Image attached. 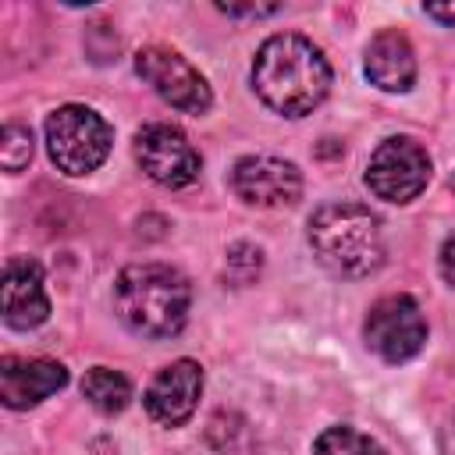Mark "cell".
Returning <instances> with one entry per match:
<instances>
[{"label": "cell", "mask_w": 455, "mask_h": 455, "mask_svg": "<svg viewBox=\"0 0 455 455\" xmlns=\"http://www.w3.org/2000/svg\"><path fill=\"white\" fill-rule=\"evenodd\" d=\"M252 89L274 114L306 117L331 92V64L306 36L277 32L256 50Z\"/></svg>", "instance_id": "1"}, {"label": "cell", "mask_w": 455, "mask_h": 455, "mask_svg": "<svg viewBox=\"0 0 455 455\" xmlns=\"http://www.w3.org/2000/svg\"><path fill=\"white\" fill-rule=\"evenodd\" d=\"M188 306L192 288L167 263H135L114 281V309L142 338H174L188 320Z\"/></svg>", "instance_id": "2"}, {"label": "cell", "mask_w": 455, "mask_h": 455, "mask_svg": "<svg viewBox=\"0 0 455 455\" xmlns=\"http://www.w3.org/2000/svg\"><path fill=\"white\" fill-rule=\"evenodd\" d=\"M309 245L334 277H366L384 263L380 220L359 203L320 206L309 217Z\"/></svg>", "instance_id": "3"}, {"label": "cell", "mask_w": 455, "mask_h": 455, "mask_svg": "<svg viewBox=\"0 0 455 455\" xmlns=\"http://www.w3.org/2000/svg\"><path fill=\"white\" fill-rule=\"evenodd\" d=\"M110 124L82 103H64L46 117V149L57 171L78 178L96 171L110 153Z\"/></svg>", "instance_id": "4"}, {"label": "cell", "mask_w": 455, "mask_h": 455, "mask_svg": "<svg viewBox=\"0 0 455 455\" xmlns=\"http://www.w3.org/2000/svg\"><path fill=\"white\" fill-rule=\"evenodd\" d=\"M363 338L384 363H409L427 345V320L412 295H384L370 306Z\"/></svg>", "instance_id": "5"}, {"label": "cell", "mask_w": 455, "mask_h": 455, "mask_svg": "<svg viewBox=\"0 0 455 455\" xmlns=\"http://www.w3.org/2000/svg\"><path fill=\"white\" fill-rule=\"evenodd\" d=\"M430 181V156L416 139L395 135L384 139L370 164H366V185L384 203H412Z\"/></svg>", "instance_id": "6"}, {"label": "cell", "mask_w": 455, "mask_h": 455, "mask_svg": "<svg viewBox=\"0 0 455 455\" xmlns=\"http://www.w3.org/2000/svg\"><path fill=\"white\" fill-rule=\"evenodd\" d=\"M135 71L139 78L174 110L185 114H206L213 103V92L206 85V78L174 50L167 46H142L135 53Z\"/></svg>", "instance_id": "7"}, {"label": "cell", "mask_w": 455, "mask_h": 455, "mask_svg": "<svg viewBox=\"0 0 455 455\" xmlns=\"http://www.w3.org/2000/svg\"><path fill=\"white\" fill-rule=\"evenodd\" d=\"M135 160L164 188H185L203 171V160L188 142V135L178 124H164V121L146 124L135 135Z\"/></svg>", "instance_id": "8"}, {"label": "cell", "mask_w": 455, "mask_h": 455, "mask_svg": "<svg viewBox=\"0 0 455 455\" xmlns=\"http://www.w3.org/2000/svg\"><path fill=\"white\" fill-rule=\"evenodd\" d=\"M231 192L249 206L277 210V206H291L302 196V174L291 160L256 153V156H242L231 167Z\"/></svg>", "instance_id": "9"}, {"label": "cell", "mask_w": 455, "mask_h": 455, "mask_svg": "<svg viewBox=\"0 0 455 455\" xmlns=\"http://www.w3.org/2000/svg\"><path fill=\"white\" fill-rule=\"evenodd\" d=\"M199 395H203V366L196 359H174L149 380L142 405L156 423L181 427L196 412Z\"/></svg>", "instance_id": "10"}, {"label": "cell", "mask_w": 455, "mask_h": 455, "mask_svg": "<svg viewBox=\"0 0 455 455\" xmlns=\"http://www.w3.org/2000/svg\"><path fill=\"white\" fill-rule=\"evenodd\" d=\"M68 384V370L53 359H0V402L7 409H28L57 395Z\"/></svg>", "instance_id": "11"}, {"label": "cell", "mask_w": 455, "mask_h": 455, "mask_svg": "<svg viewBox=\"0 0 455 455\" xmlns=\"http://www.w3.org/2000/svg\"><path fill=\"white\" fill-rule=\"evenodd\" d=\"M50 316V299L43 288V270L28 256H14L4 270V323L14 331H32Z\"/></svg>", "instance_id": "12"}, {"label": "cell", "mask_w": 455, "mask_h": 455, "mask_svg": "<svg viewBox=\"0 0 455 455\" xmlns=\"http://www.w3.org/2000/svg\"><path fill=\"white\" fill-rule=\"evenodd\" d=\"M363 71L384 92H409L412 82H416V53H412V43L398 28L377 32L366 43Z\"/></svg>", "instance_id": "13"}, {"label": "cell", "mask_w": 455, "mask_h": 455, "mask_svg": "<svg viewBox=\"0 0 455 455\" xmlns=\"http://www.w3.org/2000/svg\"><path fill=\"white\" fill-rule=\"evenodd\" d=\"M82 395L89 398L92 409L114 416V412L128 409V402H132V384H128L124 373H117V370H110V366H92V370L82 377Z\"/></svg>", "instance_id": "14"}, {"label": "cell", "mask_w": 455, "mask_h": 455, "mask_svg": "<svg viewBox=\"0 0 455 455\" xmlns=\"http://www.w3.org/2000/svg\"><path fill=\"white\" fill-rule=\"evenodd\" d=\"M313 455H387V451L355 427H327L313 441Z\"/></svg>", "instance_id": "15"}, {"label": "cell", "mask_w": 455, "mask_h": 455, "mask_svg": "<svg viewBox=\"0 0 455 455\" xmlns=\"http://www.w3.org/2000/svg\"><path fill=\"white\" fill-rule=\"evenodd\" d=\"M0 160L7 171H21L32 160V132L21 124H7L0 135Z\"/></svg>", "instance_id": "16"}, {"label": "cell", "mask_w": 455, "mask_h": 455, "mask_svg": "<svg viewBox=\"0 0 455 455\" xmlns=\"http://www.w3.org/2000/svg\"><path fill=\"white\" fill-rule=\"evenodd\" d=\"M441 277L455 288V235L444 238V245H441Z\"/></svg>", "instance_id": "17"}, {"label": "cell", "mask_w": 455, "mask_h": 455, "mask_svg": "<svg viewBox=\"0 0 455 455\" xmlns=\"http://www.w3.org/2000/svg\"><path fill=\"white\" fill-rule=\"evenodd\" d=\"M423 11H427V18H434V21L448 25V28H455V4H427Z\"/></svg>", "instance_id": "18"}, {"label": "cell", "mask_w": 455, "mask_h": 455, "mask_svg": "<svg viewBox=\"0 0 455 455\" xmlns=\"http://www.w3.org/2000/svg\"><path fill=\"white\" fill-rule=\"evenodd\" d=\"M217 11H224V14H245V18H263V14H274V11H281V7H231V4H217Z\"/></svg>", "instance_id": "19"}, {"label": "cell", "mask_w": 455, "mask_h": 455, "mask_svg": "<svg viewBox=\"0 0 455 455\" xmlns=\"http://www.w3.org/2000/svg\"><path fill=\"white\" fill-rule=\"evenodd\" d=\"M441 455H455V419L441 430Z\"/></svg>", "instance_id": "20"}, {"label": "cell", "mask_w": 455, "mask_h": 455, "mask_svg": "<svg viewBox=\"0 0 455 455\" xmlns=\"http://www.w3.org/2000/svg\"><path fill=\"white\" fill-rule=\"evenodd\" d=\"M451 185H455V178H451Z\"/></svg>", "instance_id": "21"}]
</instances>
